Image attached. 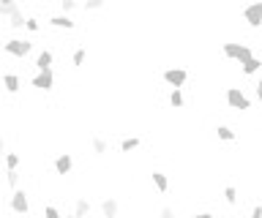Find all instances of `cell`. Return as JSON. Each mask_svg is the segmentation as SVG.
<instances>
[{
  "mask_svg": "<svg viewBox=\"0 0 262 218\" xmlns=\"http://www.w3.org/2000/svg\"><path fill=\"white\" fill-rule=\"evenodd\" d=\"M221 54H224L227 60H238V63H246V60H251V57H257L251 47H246V44H235V41L221 44Z\"/></svg>",
  "mask_w": 262,
  "mask_h": 218,
  "instance_id": "1",
  "label": "cell"
},
{
  "mask_svg": "<svg viewBox=\"0 0 262 218\" xmlns=\"http://www.w3.org/2000/svg\"><path fill=\"white\" fill-rule=\"evenodd\" d=\"M3 52L17 57V60H25V57L33 52V41L30 38H8L6 44H3Z\"/></svg>",
  "mask_w": 262,
  "mask_h": 218,
  "instance_id": "2",
  "label": "cell"
},
{
  "mask_svg": "<svg viewBox=\"0 0 262 218\" xmlns=\"http://www.w3.org/2000/svg\"><path fill=\"white\" fill-rule=\"evenodd\" d=\"M8 207H11V213H14V216H28V213H30V197H28V191H25V188L11 191Z\"/></svg>",
  "mask_w": 262,
  "mask_h": 218,
  "instance_id": "3",
  "label": "cell"
},
{
  "mask_svg": "<svg viewBox=\"0 0 262 218\" xmlns=\"http://www.w3.org/2000/svg\"><path fill=\"white\" fill-rule=\"evenodd\" d=\"M224 101H227L229 109H238V112H248V109H251V101L243 95L241 88H227V93H224Z\"/></svg>",
  "mask_w": 262,
  "mask_h": 218,
  "instance_id": "4",
  "label": "cell"
},
{
  "mask_svg": "<svg viewBox=\"0 0 262 218\" xmlns=\"http://www.w3.org/2000/svg\"><path fill=\"white\" fill-rule=\"evenodd\" d=\"M30 88H36V90H44V93H49V90L55 88V71H52V68H44V71H36V76L30 79Z\"/></svg>",
  "mask_w": 262,
  "mask_h": 218,
  "instance_id": "5",
  "label": "cell"
},
{
  "mask_svg": "<svg viewBox=\"0 0 262 218\" xmlns=\"http://www.w3.org/2000/svg\"><path fill=\"white\" fill-rule=\"evenodd\" d=\"M243 19H246L248 27H262V3L254 0V3H248L243 8Z\"/></svg>",
  "mask_w": 262,
  "mask_h": 218,
  "instance_id": "6",
  "label": "cell"
},
{
  "mask_svg": "<svg viewBox=\"0 0 262 218\" xmlns=\"http://www.w3.org/2000/svg\"><path fill=\"white\" fill-rule=\"evenodd\" d=\"M161 76H164V82L169 85V88H183V85L188 82V71H186V68H167Z\"/></svg>",
  "mask_w": 262,
  "mask_h": 218,
  "instance_id": "7",
  "label": "cell"
},
{
  "mask_svg": "<svg viewBox=\"0 0 262 218\" xmlns=\"http://www.w3.org/2000/svg\"><path fill=\"white\" fill-rule=\"evenodd\" d=\"M52 166H55V175L66 177V175H71V169H74V158H71V153H57Z\"/></svg>",
  "mask_w": 262,
  "mask_h": 218,
  "instance_id": "8",
  "label": "cell"
},
{
  "mask_svg": "<svg viewBox=\"0 0 262 218\" xmlns=\"http://www.w3.org/2000/svg\"><path fill=\"white\" fill-rule=\"evenodd\" d=\"M0 85H3V90H6L8 95H17L22 90V76L19 74H3L0 76Z\"/></svg>",
  "mask_w": 262,
  "mask_h": 218,
  "instance_id": "9",
  "label": "cell"
},
{
  "mask_svg": "<svg viewBox=\"0 0 262 218\" xmlns=\"http://www.w3.org/2000/svg\"><path fill=\"white\" fill-rule=\"evenodd\" d=\"M101 216L104 218H117L120 216V202H117V197H104L101 199Z\"/></svg>",
  "mask_w": 262,
  "mask_h": 218,
  "instance_id": "10",
  "label": "cell"
},
{
  "mask_svg": "<svg viewBox=\"0 0 262 218\" xmlns=\"http://www.w3.org/2000/svg\"><path fill=\"white\" fill-rule=\"evenodd\" d=\"M49 25L55 27V30H74L76 22L71 19L69 14H55V17H49Z\"/></svg>",
  "mask_w": 262,
  "mask_h": 218,
  "instance_id": "11",
  "label": "cell"
},
{
  "mask_svg": "<svg viewBox=\"0 0 262 218\" xmlns=\"http://www.w3.org/2000/svg\"><path fill=\"white\" fill-rule=\"evenodd\" d=\"M90 153L96 158L107 156V153H110V142H107L104 136H90Z\"/></svg>",
  "mask_w": 262,
  "mask_h": 218,
  "instance_id": "12",
  "label": "cell"
},
{
  "mask_svg": "<svg viewBox=\"0 0 262 218\" xmlns=\"http://www.w3.org/2000/svg\"><path fill=\"white\" fill-rule=\"evenodd\" d=\"M150 183L156 185V191H159V194H167V191H169V177H167L161 169H153L150 172Z\"/></svg>",
  "mask_w": 262,
  "mask_h": 218,
  "instance_id": "13",
  "label": "cell"
},
{
  "mask_svg": "<svg viewBox=\"0 0 262 218\" xmlns=\"http://www.w3.org/2000/svg\"><path fill=\"white\" fill-rule=\"evenodd\" d=\"M52 63H55V52H52V49H41V52L36 54V68H38V71L52 68Z\"/></svg>",
  "mask_w": 262,
  "mask_h": 218,
  "instance_id": "14",
  "label": "cell"
},
{
  "mask_svg": "<svg viewBox=\"0 0 262 218\" xmlns=\"http://www.w3.org/2000/svg\"><path fill=\"white\" fill-rule=\"evenodd\" d=\"M25 22H28V17L22 14V6H19V3H17L14 14L8 17V27H11V30H22V27H25Z\"/></svg>",
  "mask_w": 262,
  "mask_h": 218,
  "instance_id": "15",
  "label": "cell"
},
{
  "mask_svg": "<svg viewBox=\"0 0 262 218\" xmlns=\"http://www.w3.org/2000/svg\"><path fill=\"white\" fill-rule=\"evenodd\" d=\"M74 216H79V218L90 216V199L88 197H76L74 199Z\"/></svg>",
  "mask_w": 262,
  "mask_h": 218,
  "instance_id": "16",
  "label": "cell"
},
{
  "mask_svg": "<svg viewBox=\"0 0 262 218\" xmlns=\"http://www.w3.org/2000/svg\"><path fill=\"white\" fill-rule=\"evenodd\" d=\"M241 71H243L246 76H251V74H257V71H262V57H251V60L241 63Z\"/></svg>",
  "mask_w": 262,
  "mask_h": 218,
  "instance_id": "17",
  "label": "cell"
},
{
  "mask_svg": "<svg viewBox=\"0 0 262 218\" xmlns=\"http://www.w3.org/2000/svg\"><path fill=\"white\" fill-rule=\"evenodd\" d=\"M6 183L11 191H17L22 185V172L19 169H6Z\"/></svg>",
  "mask_w": 262,
  "mask_h": 218,
  "instance_id": "18",
  "label": "cell"
},
{
  "mask_svg": "<svg viewBox=\"0 0 262 218\" xmlns=\"http://www.w3.org/2000/svg\"><path fill=\"white\" fill-rule=\"evenodd\" d=\"M3 164H6V169H19V164H22V153H17V150H8L6 158H3Z\"/></svg>",
  "mask_w": 262,
  "mask_h": 218,
  "instance_id": "19",
  "label": "cell"
},
{
  "mask_svg": "<svg viewBox=\"0 0 262 218\" xmlns=\"http://www.w3.org/2000/svg\"><path fill=\"white\" fill-rule=\"evenodd\" d=\"M216 136H219L221 142H235V139H238V134H235L229 126H216Z\"/></svg>",
  "mask_w": 262,
  "mask_h": 218,
  "instance_id": "20",
  "label": "cell"
},
{
  "mask_svg": "<svg viewBox=\"0 0 262 218\" xmlns=\"http://www.w3.org/2000/svg\"><path fill=\"white\" fill-rule=\"evenodd\" d=\"M85 57H88V47H76L74 52H71V66L74 68L85 66Z\"/></svg>",
  "mask_w": 262,
  "mask_h": 218,
  "instance_id": "21",
  "label": "cell"
},
{
  "mask_svg": "<svg viewBox=\"0 0 262 218\" xmlns=\"http://www.w3.org/2000/svg\"><path fill=\"white\" fill-rule=\"evenodd\" d=\"M183 104H186V98H183V88H172V93H169V107L180 109Z\"/></svg>",
  "mask_w": 262,
  "mask_h": 218,
  "instance_id": "22",
  "label": "cell"
},
{
  "mask_svg": "<svg viewBox=\"0 0 262 218\" xmlns=\"http://www.w3.org/2000/svg\"><path fill=\"white\" fill-rule=\"evenodd\" d=\"M139 145H142L139 142V136H126L123 142H120V153H134Z\"/></svg>",
  "mask_w": 262,
  "mask_h": 218,
  "instance_id": "23",
  "label": "cell"
},
{
  "mask_svg": "<svg viewBox=\"0 0 262 218\" xmlns=\"http://www.w3.org/2000/svg\"><path fill=\"white\" fill-rule=\"evenodd\" d=\"M41 218H63V213L57 210L55 204H44V207H41Z\"/></svg>",
  "mask_w": 262,
  "mask_h": 218,
  "instance_id": "24",
  "label": "cell"
},
{
  "mask_svg": "<svg viewBox=\"0 0 262 218\" xmlns=\"http://www.w3.org/2000/svg\"><path fill=\"white\" fill-rule=\"evenodd\" d=\"M104 6H107V0H85L82 3L85 11H101Z\"/></svg>",
  "mask_w": 262,
  "mask_h": 218,
  "instance_id": "25",
  "label": "cell"
},
{
  "mask_svg": "<svg viewBox=\"0 0 262 218\" xmlns=\"http://www.w3.org/2000/svg\"><path fill=\"white\" fill-rule=\"evenodd\" d=\"M224 202L238 204V188H235V185H227V188H224Z\"/></svg>",
  "mask_w": 262,
  "mask_h": 218,
  "instance_id": "26",
  "label": "cell"
},
{
  "mask_svg": "<svg viewBox=\"0 0 262 218\" xmlns=\"http://www.w3.org/2000/svg\"><path fill=\"white\" fill-rule=\"evenodd\" d=\"M25 30H28V33H38V30H41V22L36 19V17H28V22H25Z\"/></svg>",
  "mask_w": 262,
  "mask_h": 218,
  "instance_id": "27",
  "label": "cell"
},
{
  "mask_svg": "<svg viewBox=\"0 0 262 218\" xmlns=\"http://www.w3.org/2000/svg\"><path fill=\"white\" fill-rule=\"evenodd\" d=\"M159 218H178V213H175L172 204H164V207L159 210Z\"/></svg>",
  "mask_w": 262,
  "mask_h": 218,
  "instance_id": "28",
  "label": "cell"
},
{
  "mask_svg": "<svg viewBox=\"0 0 262 218\" xmlns=\"http://www.w3.org/2000/svg\"><path fill=\"white\" fill-rule=\"evenodd\" d=\"M60 8H63V14L74 11V8H76V0H60Z\"/></svg>",
  "mask_w": 262,
  "mask_h": 218,
  "instance_id": "29",
  "label": "cell"
},
{
  "mask_svg": "<svg viewBox=\"0 0 262 218\" xmlns=\"http://www.w3.org/2000/svg\"><path fill=\"white\" fill-rule=\"evenodd\" d=\"M191 218H216V216H213L210 210H200V213H194Z\"/></svg>",
  "mask_w": 262,
  "mask_h": 218,
  "instance_id": "30",
  "label": "cell"
},
{
  "mask_svg": "<svg viewBox=\"0 0 262 218\" xmlns=\"http://www.w3.org/2000/svg\"><path fill=\"white\" fill-rule=\"evenodd\" d=\"M254 93H257V101L262 104V76H260V82H257V88H254Z\"/></svg>",
  "mask_w": 262,
  "mask_h": 218,
  "instance_id": "31",
  "label": "cell"
},
{
  "mask_svg": "<svg viewBox=\"0 0 262 218\" xmlns=\"http://www.w3.org/2000/svg\"><path fill=\"white\" fill-rule=\"evenodd\" d=\"M248 218H262V204H254V210H251Z\"/></svg>",
  "mask_w": 262,
  "mask_h": 218,
  "instance_id": "32",
  "label": "cell"
},
{
  "mask_svg": "<svg viewBox=\"0 0 262 218\" xmlns=\"http://www.w3.org/2000/svg\"><path fill=\"white\" fill-rule=\"evenodd\" d=\"M6 153H8V150H6V142H3V139H0V161H3V158H6Z\"/></svg>",
  "mask_w": 262,
  "mask_h": 218,
  "instance_id": "33",
  "label": "cell"
},
{
  "mask_svg": "<svg viewBox=\"0 0 262 218\" xmlns=\"http://www.w3.org/2000/svg\"><path fill=\"white\" fill-rule=\"evenodd\" d=\"M17 0H0V6H14Z\"/></svg>",
  "mask_w": 262,
  "mask_h": 218,
  "instance_id": "34",
  "label": "cell"
},
{
  "mask_svg": "<svg viewBox=\"0 0 262 218\" xmlns=\"http://www.w3.org/2000/svg\"><path fill=\"white\" fill-rule=\"evenodd\" d=\"M63 218H79V216H74V213H71V216H63Z\"/></svg>",
  "mask_w": 262,
  "mask_h": 218,
  "instance_id": "35",
  "label": "cell"
},
{
  "mask_svg": "<svg viewBox=\"0 0 262 218\" xmlns=\"http://www.w3.org/2000/svg\"><path fill=\"white\" fill-rule=\"evenodd\" d=\"M260 57H262V44H260Z\"/></svg>",
  "mask_w": 262,
  "mask_h": 218,
  "instance_id": "36",
  "label": "cell"
},
{
  "mask_svg": "<svg viewBox=\"0 0 262 218\" xmlns=\"http://www.w3.org/2000/svg\"><path fill=\"white\" fill-rule=\"evenodd\" d=\"M0 139H3V134H0Z\"/></svg>",
  "mask_w": 262,
  "mask_h": 218,
  "instance_id": "37",
  "label": "cell"
},
{
  "mask_svg": "<svg viewBox=\"0 0 262 218\" xmlns=\"http://www.w3.org/2000/svg\"><path fill=\"white\" fill-rule=\"evenodd\" d=\"M260 3H262V0H260Z\"/></svg>",
  "mask_w": 262,
  "mask_h": 218,
  "instance_id": "38",
  "label": "cell"
}]
</instances>
